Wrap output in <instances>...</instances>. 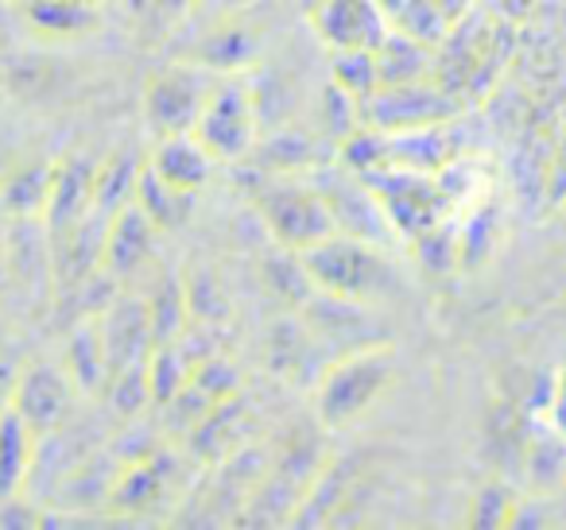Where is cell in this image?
<instances>
[{
  "label": "cell",
  "mask_w": 566,
  "mask_h": 530,
  "mask_svg": "<svg viewBox=\"0 0 566 530\" xmlns=\"http://www.w3.org/2000/svg\"><path fill=\"white\" fill-rule=\"evenodd\" d=\"M396 375V352L388 341L365 344V349L342 352L318 375L315 411L326 430H338L357 422L380 395L388 391Z\"/></svg>",
  "instance_id": "6da1fadb"
},
{
  "label": "cell",
  "mask_w": 566,
  "mask_h": 530,
  "mask_svg": "<svg viewBox=\"0 0 566 530\" xmlns=\"http://www.w3.org/2000/svg\"><path fill=\"white\" fill-rule=\"evenodd\" d=\"M315 290L349 303H377L396 287L392 264L385 259L380 244L361 241L349 233H331L315 248L300 252Z\"/></svg>",
  "instance_id": "7a4b0ae2"
},
{
  "label": "cell",
  "mask_w": 566,
  "mask_h": 530,
  "mask_svg": "<svg viewBox=\"0 0 566 530\" xmlns=\"http://www.w3.org/2000/svg\"><path fill=\"white\" fill-rule=\"evenodd\" d=\"M252 205H256L272 241L287 252H307L331 233H338L323 190L307 187V182L268 179L252 190Z\"/></svg>",
  "instance_id": "3957f363"
},
{
  "label": "cell",
  "mask_w": 566,
  "mask_h": 530,
  "mask_svg": "<svg viewBox=\"0 0 566 530\" xmlns=\"http://www.w3.org/2000/svg\"><path fill=\"white\" fill-rule=\"evenodd\" d=\"M369 182V190L377 194L385 218L392 221L396 233L403 236H423L427 229L442 225L447 213V190L439 182H431L427 171H408V167H385V171L361 174Z\"/></svg>",
  "instance_id": "277c9868"
},
{
  "label": "cell",
  "mask_w": 566,
  "mask_h": 530,
  "mask_svg": "<svg viewBox=\"0 0 566 530\" xmlns=\"http://www.w3.org/2000/svg\"><path fill=\"white\" fill-rule=\"evenodd\" d=\"M195 136L218 163H237L256 144V105L244 82H221L210 86L202 113H198Z\"/></svg>",
  "instance_id": "5b68a950"
},
{
  "label": "cell",
  "mask_w": 566,
  "mask_h": 530,
  "mask_svg": "<svg viewBox=\"0 0 566 530\" xmlns=\"http://www.w3.org/2000/svg\"><path fill=\"white\" fill-rule=\"evenodd\" d=\"M210 86L213 82H206L195 66H167V71L151 74L144 86V117L156 128V136L195 132Z\"/></svg>",
  "instance_id": "8992f818"
},
{
  "label": "cell",
  "mask_w": 566,
  "mask_h": 530,
  "mask_svg": "<svg viewBox=\"0 0 566 530\" xmlns=\"http://www.w3.org/2000/svg\"><path fill=\"white\" fill-rule=\"evenodd\" d=\"M74 395L78 383L71 380V372L59 364H32L17 383H12V411H20V418L35 430L40 437H48L51 430H59L74 411Z\"/></svg>",
  "instance_id": "52a82bcc"
},
{
  "label": "cell",
  "mask_w": 566,
  "mask_h": 530,
  "mask_svg": "<svg viewBox=\"0 0 566 530\" xmlns=\"http://www.w3.org/2000/svg\"><path fill=\"white\" fill-rule=\"evenodd\" d=\"M315 32L334 51H377L392 32V20L380 0H318Z\"/></svg>",
  "instance_id": "ba28073f"
},
{
  "label": "cell",
  "mask_w": 566,
  "mask_h": 530,
  "mask_svg": "<svg viewBox=\"0 0 566 530\" xmlns=\"http://www.w3.org/2000/svg\"><path fill=\"white\" fill-rule=\"evenodd\" d=\"M450 97L439 89L411 82V86H385L365 102V125L377 132H416L450 117Z\"/></svg>",
  "instance_id": "9c48e42d"
},
{
  "label": "cell",
  "mask_w": 566,
  "mask_h": 530,
  "mask_svg": "<svg viewBox=\"0 0 566 530\" xmlns=\"http://www.w3.org/2000/svg\"><path fill=\"white\" fill-rule=\"evenodd\" d=\"M97 326H102L113 375H117L120 368L144 364L148 352L156 349V333H151L148 303H144V298H113V303L97 314Z\"/></svg>",
  "instance_id": "30bf717a"
},
{
  "label": "cell",
  "mask_w": 566,
  "mask_h": 530,
  "mask_svg": "<svg viewBox=\"0 0 566 530\" xmlns=\"http://www.w3.org/2000/svg\"><path fill=\"white\" fill-rule=\"evenodd\" d=\"M318 190H323L326 205H331V218H334V225H338V233L361 236V241H373V244H380L388 236L392 221L385 218L377 194H373L369 182L357 171H354V179H331Z\"/></svg>",
  "instance_id": "8fae6325"
},
{
  "label": "cell",
  "mask_w": 566,
  "mask_h": 530,
  "mask_svg": "<svg viewBox=\"0 0 566 530\" xmlns=\"http://www.w3.org/2000/svg\"><path fill=\"white\" fill-rule=\"evenodd\" d=\"M94 179H97V163L86 159H59L55 163V179H51V202H48V221L51 236H63L66 229H74L82 218L94 213Z\"/></svg>",
  "instance_id": "7c38bea8"
},
{
  "label": "cell",
  "mask_w": 566,
  "mask_h": 530,
  "mask_svg": "<svg viewBox=\"0 0 566 530\" xmlns=\"http://www.w3.org/2000/svg\"><path fill=\"white\" fill-rule=\"evenodd\" d=\"M213 163L218 159L202 148L195 132H175V136H159L156 151H151L148 167L167 182V187L182 190V194H198V190L210 182Z\"/></svg>",
  "instance_id": "4fadbf2b"
},
{
  "label": "cell",
  "mask_w": 566,
  "mask_h": 530,
  "mask_svg": "<svg viewBox=\"0 0 566 530\" xmlns=\"http://www.w3.org/2000/svg\"><path fill=\"white\" fill-rule=\"evenodd\" d=\"M151 248H156V225L148 221V213L140 205H125L120 213L109 218V233H105V272L125 279V275L140 272L148 264Z\"/></svg>",
  "instance_id": "5bb4252c"
},
{
  "label": "cell",
  "mask_w": 566,
  "mask_h": 530,
  "mask_svg": "<svg viewBox=\"0 0 566 530\" xmlns=\"http://www.w3.org/2000/svg\"><path fill=\"white\" fill-rule=\"evenodd\" d=\"M244 434H249V406L233 395V399H221V403L190 430V445H195V453L202 460L218 465V460H226L229 453L249 445Z\"/></svg>",
  "instance_id": "9a60e30c"
},
{
  "label": "cell",
  "mask_w": 566,
  "mask_h": 530,
  "mask_svg": "<svg viewBox=\"0 0 566 530\" xmlns=\"http://www.w3.org/2000/svg\"><path fill=\"white\" fill-rule=\"evenodd\" d=\"M35 434L20 411H12V403L0 411V499H12L24 491L28 476H32L35 465Z\"/></svg>",
  "instance_id": "2e32d148"
},
{
  "label": "cell",
  "mask_w": 566,
  "mask_h": 530,
  "mask_svg": "<svg viewBox=\"0 0 566 530\" xmlns=\"http://www.w3.org/2000/svg\"><path fill=\"white\" fill-rule=\"evenodd\" d=\"M66 372L71 380L78 383V391H97L109 383V352H105V337H102V326H97V314L86 318L78 329L71 333L66 341Z\"/></svg>",
  "instance_id": "e0dca14e"
},
{
  "label": "cell",
  "mask_w": 566,
  "mask_h": 530,
  "mask_svg": "<svg viewBox=\"0 0 566 530\" xmlns=\"http://www.w3.org/2000/svg\"><path fill=\"white\" fill-rule=\"evenodd\" d=\"M167 496H171V465L164 457H151V453L136 460L133 468H125L113 484L117 507H136V511H151Z\"/></svg>",
  "instance_id": "ac0fdd59"
},
{
  "label": "cell",
  "mask_w": 566,
  "mask_h": 530,
  "mask_svg": "<svg viewBox=\"0 0 566 530\" xmlns=\"http://www.w3.org/2000/svg\"><path fill=\"white\" fill-rule=\"evenodd\" d=\"M377 71H380V89L423 82V74L431 71V51H427V43L416 40V35L388 32L385 43L377 47Z\"/></svg>",
  "instance_id": "d6986e66"
},
{
  "label": "cell",
  "mask_w": 566,
  "mask_h": 530,
  "mask_svg": "<svg viewBox=\"0 0 566 530\" xmlns=\"http://www.w3.org/2000/svg\"><path fill=\"white\" fill-rule=\"evenodd\" d=\"M133 202L148 213V221L156 229H179L190 218V210H195V194H182V190L167 187L151 167H144L140 179H136Z\"/></svg>",
  "instance_id": "ffe728a7"
},
{
  "label": "cell",
  "mask_w": 566,
  "mask_h": 530,
  "mask_svg": "<svg viewBox=\"0 0 566 530\" xmlns=\"http://www.w3.org/2000/svg\"><path fill=\"white\" fill-rule=\"evenodd\" d=\"M51 179H55V163H32L9 174V182L0 187V202L17 218H43L51 202Z\"/></svg>",
  "instance_id": "44dd1931"
},
{
  "label": "cell",
  "mask_w": 566,
  "mask_h": 530,
  "mask_svg": "<svg viewBox=\"0 0 566 530\" xmlns=\"http://www.w3.org/2000/svg\"><path fill=\"white\" fill-rule=\"evenodd\" d=\"M144 167L136 163V156H113L105 163H97V179H94V210L113 218L125 205H133L136 198V179H140Z\"/></svg>",
  "instance_id": "7402d4cb"
},
{
  "label": "cell",
  "mask_w": 566,
  "mask_h": 530,
  "mask_svg": "<svg viewBox=\"0 0 566 530\" xmlns=\"http://www.w3.org/2000/svg\"><path fill=\"white\" fill-rule=\"evenodd\" d=\"M24 17L40 32L78 35L97 24V4L94 0H24Z\"/></svg>",
  "instance_id": "603a6c76"
},
{
  "label": "cell",
  "mask_w": 566,
  "mask_h": 530,
  "mask_svg": "<svg viewBox=\"0 0 566 530\" xmlns=\"http://www.w3.org/2000/svg\"><path fill=\"white\" fill-rule=\"evenodd\" d=\"M190 372L195 368L187 364V357H182L179 344L164 341L156 344V349L148 352V388H151V403L167 406L175 395H179L182 388L190 383Z\"/></svg>",
  "instance_id": "cb8c5ba5"
},
{
  "label": "cell",
  "mask_w": 566,
  "mask_h": 530,
  "mask_svg": "<svg viewBox=\"0 0 566 530\" xmlns=\"http://www.w3.org/2000/svg\"><path fill=\"white\" fill-rule=\"evenodd\" d=\"M334 86L357 105H365L380 89L377 51H338L334 55Z\"/></svg>",
  "instance_id": "d4e9b609"
},
{
  "label": "cell",
  "mask_w": 566,
  "mask_h": 530,
  "mask_svg": "<svg viewBox=\"0 0 566 530\" xmlns=\"http://www.w3.org/2000/svg\"><path fill=\"white\" fill-rule=\"evenodd\" d=\"M148 318H151V333H156V344L175 341V333L182 329V318H187V287L175 279H164L148 298Z\"/></svg>",
  "instance_id": "484cf974"
},
{
  "label": "cell",
  "mask_w": 566,
  "mask_h": 530,
  "mask_svg": "<svg viewBox=\"0 0 566 530\" xmlns=\"http://www.w3.org/2000/svg\"><path fill=\"white\" fill-rule=\"evenodd\" d=\"M473 527H509L512 522V496L501 488V484H489V488L478 491L473 499Z\"/></svg>",
  "instance_id": "4316f807"
},
{
  "label": "cell",
  "mask_w": 566,
  "mask_h": 530,
  "mask_svg": "<svg viewBox=\"0 0 566 530\" xmlns=\"http://www.w3.org/2000/svg\"><path fill=\"white\" fill-rule=\"evenodd\" d=\"M547 411H551V426H555V434L566 437V372H558V380L551 383Z\"/></svg>",
  "instance_id": "83f0119b"
},
{
  "label": "cell",
  "mask_w": 566,
  "mask_h": 530,
  "mask_svg": "<svg viewBox=\"0 0 566 530\" xmlns=\"http://www.w3.org/2000/svg\"><path fill=\"white\" fill-rule=\"evenodd\" d=\"M431 4H434V12H439V17L447 20V28H454L458 20H462L465 12H470L473 0H431Z\"/></svg>",
  "instance_id": "f1b7e54d"
},
{
  "label": "cell",
  "mask_w": 566,
  "mask_h": 530,
  "mask_svg": "<svg viewBox=\"0 0 566 530\" xmlns=\"http://www.w3.org/2000/svg\"><path fill=\"white\" fill-rule=\"evenodd\" d=\"M9 256H4V248H0V290H4V283H9Z\"/></svg>",
  "instance_id": "f546056e"
},
{
  "label": "cell",
  "mask_w": 566,
  "mask_h": 530,
  "mask_svg": "<svg viewBox=\"0 0 566 530\" xmlns=\"http://www.w3.org/2000/svg\"><path fill=\"white\" fill-rule=\"evenodd\" d=\"M144 4H148V0H128V9H133V12H140Z\"/></svg>",
  "instance_id": "4dcf8cb0"
},
{
  "label": "cell",
  "mask_w": 566,
  "mask_h": 530,
  "mask_svg": "<svg viewBox=\"0 0 566 530\" xmlns=\"http://www.w3.org/2000/svg\"><path fill=\"white\" fill-rule=\"evenodd\" d=\"M0 102H4V78H0Z\"/></svg>",
  "instance_id": "1f68e13d"
}]
</instances>
